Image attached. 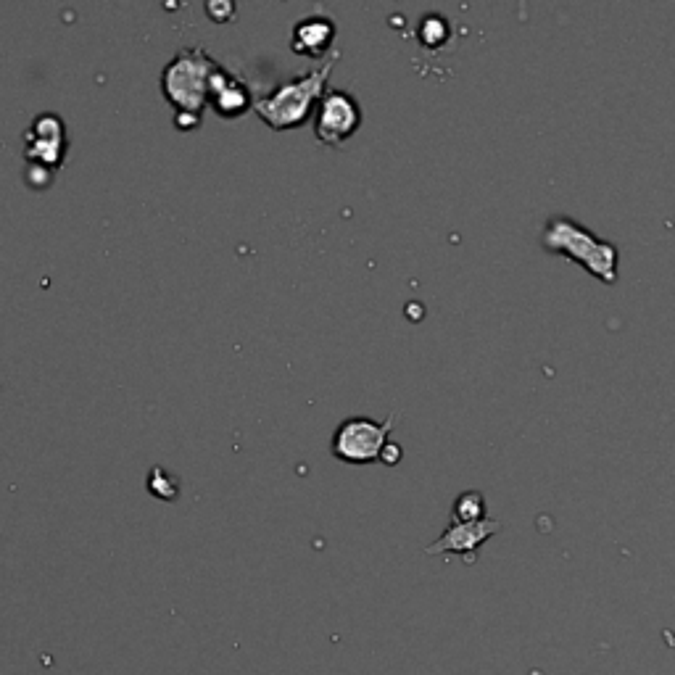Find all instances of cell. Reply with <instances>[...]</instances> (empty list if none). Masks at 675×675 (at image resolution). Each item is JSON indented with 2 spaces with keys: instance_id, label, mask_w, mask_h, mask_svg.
Returning <instances> with one entry per match:
<instances>
[{
  "instance_id": "cell-1",
  "label": "cell",
  "mask_w": 675,
  "mask_h": 675,
  "mask_svg": "<svg viewBox=\"0 0 675 675\" xmlns=\"http://www.w3.org/2000/svg\"><path fill=\"white\" fill-rule=\"evenodd\" d=\"M219 69V61L209 56L206 48L190 45L182 48L175 59L161 72V93L172 103L175 124L180 130H196L209 106L211 77Z\"/></svg>"
},
{
  "instance_id": "cell-2",
  "label": "cell",
  "mask_w": 675,
  "mask_h": 675,
  "mask_svg": "<svg viewBox=\"0 0 675 675\" xmlns=\"http://www.w3.org/2000/svg\"><path fill=\"white\" fill-rule=\"evenodd\" d=\"M341 53L333 51L325 61L314 66L312 72H304L283 82L280 88L267 93L264 98H256L254 111L256 117L262 119L272 130H296L306 119L312 117L314 106L325 98V88L330 74L335 69Z\"/></svg>"
},
{
  "instance_id": "cell-3",
  "label": "cell",
  "mask_w": 675,
  "mask_h": 675,
  "mask_svg": "<svg viewBox=\"0 0 675 675\" xmlns=\"http://www.w3.org/2000/svg\"><path fill=\"white\" fill-rule=\"evenodd\" d=\"M541 246L554 256H565L570 262L581 264L588 275L607 285L617 283V262L620 251L615 243L599 238L588 227L578 225L570 217H552L541 233Z\"/></svg>"
},
{
  "instance_id": "cell-4",
  "label": "cell",
  "mask_w": 675,
  "mask_h": 675,
  "mask_svg": "<svg viewBox=\"0 0 675 675\" xmlns=\"http://www.w3.org/2000/svg\"><path fill=\"white\" fill-rule=\"evenodd\" d=\"M399 412L388 414L383 422L370 417H349L338 425L333 436V454L349 465H367L383 454L391 430L396 428Z\"/></svg>"
},
{
  "instance_id": "cell-5",
  "label": "cell",
  "mask_w": 675,
  "mask_h": 675,
  "mask_svg": "<svg viewBox=\"0 0 675 675\" xmlns=\"http://www.w3.org/2000/svg\"><path fill=\"white\" fill-rule=\"evenodd\" d=\"M362 124V106L346 90H327L314 117V135L322 146L338 148L354 138Z\"/></svg>"
},
{
  "instance_id": "cell-6",
  "label": "cell",
  "mask_w": 675,
  "mask_h": 675,
  "mask_svg": "<svg viewBox=\"0 0 675 675\" xmlns=\"http://www.w3.org/2000/svg\"><path fill=\"white\" fill-rule=\"evenodd\" d=\"M27 164H30V177L45 172L48 177L56 175L61 161L66 156V127L56 114H40L27 130Z\"/></svg>"
},
{
  "instance_id": "cell-7",
  "label": "cell",
  "mask_w": 675,
  "mask_h": 675,
  "mask_svg": "<svg viewBox=\"0 0 675 675\" xmlns=\"http://www.w3.org/2000/svg\"><path fill=\"white\" fill-rule=\"evenodd\" d=\"M501 530L499 520H478V523H451L443 530V536L425 549V554H462L467 562H475V552L480 544H486L488 538L496 536Z\"/></svg>"
},
{
  "instance_id": "cell-8",
  "label": "cell",
  "mask_w": 675,
  "mask_h": 675,
  "mask_svg": "<svg viewBox=\"0 0 675 675\" xmlns=\"http://www.w3.org/2000/svg\"><path fill=\"white\" fill-rule=\"evenodd\" d=\"M254 95L248 82L240 77V74L230 72L227 66L219 64V69L211 77V93H209V106L217 111L219 117L235 119L240 117L243 111L254 109Z\"/></svg>"
},
{
  "instance_id": "cell-9",
  "label": "cell",
  "mask_w": 675,
  "mask_h": 675,
  "mask_svg": "<svg viewBox=\"0 0 675 675\" xmlns=\"http://www.w3.org/2000/svg\"><path fill=\"white\" fill-rule=\"evenodd\" d=\"M338 35L335 22L330 16H304L298 19L291 32V48L298 56L309 59H327V53H333V40Z\"/></svg>"
},
{
  "instance_id": "cell-10",
  "label": "cell",
  "mask_w": 675,
  "mask_h": 675,
  "mask_svg": "<svg viewBox=\"0 0 675 675\" xmlns=\"http://www.w3.org/2000/svg\"><path fill=\"white\" fill-rule=\"evenodd\" d=\"M486 520V499L480 491H465L459 494L451 509V523H478Z\"/></svg>"
},
{
  "instance_id": "cell-11",
  "label": "cell",
  "mask_w": 675,
  "mask_h": 675,
  "mask_svg": "<svg viewBox=\"0 0 675 675\" xmlns=\"http://www.w3.org/2000/svg\"><path fill=\"white\" fill-rule=\"evenodd\" d=\"M417 35H420L422 45L438 48V45H443L449 40V24H446V19H441V16H425L420 22Z\"/></svg>"
},
{
  "instance_id": "cell-12",
  "label": "cell",
  "mask_w": 675,
  "mask_h": 675,
  "mask_svg": "<svg viewBox=\"0 0 675 675\" xmlns=\"http://www.w3.org/2000/svg\"><path fill=\"white\" fill-rule=\"evenodd\" d=\"M148 488H151L153 496L169 501L180 494V480L175 475H169L167 470H153L151 478H148Z\"/></svg>"
},
{
  "instance_id": "cell-13",
  "label": "cell",
  "mask_w": 675,
  "mask_h": 675,
  "mask_svg": "<svg viewBox=\"0 0 675 675\" xmlns=\"http://www.w3.org/2000/svg\"><path fill=\"white\" fill-rule=\"evenodd\" d=\"M401 457H404V451H401L399 443L388 441L385 443L383 454H380V462H385V465H399Z\"/></svg>"
}]
</instances>
